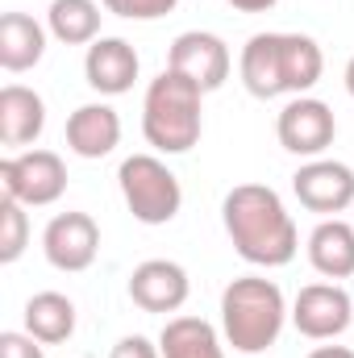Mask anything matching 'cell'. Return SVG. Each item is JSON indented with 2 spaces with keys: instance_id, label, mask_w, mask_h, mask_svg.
<instances>
[{
  "instance_id": "cell-9",
  "label": "cell",
  "mask_w": 354,
  "mask_h": 358,
  "mask_svg": "<svg viewBox=\"0 0 354 358\" xmlns=\"http://www.w3.org/2000/svg\"><path fill=\"white\" fill-rule=\"evenodd\" d=\"M167 67L179 71V76H187L196 88L208 96V92H217L229 80L234 55H229V46H225L217 34H208V29H187V34H179L176 42H171Z\"/></svg>"
},
{
  "instance_id": "cell-3",
  "label": "cell",
  "mask_w": 354,
  "mask_h": 358,
  "mask_svg": "<svg viewBox=\"0 0 354 358\" xmlns=\"http://www.w3.org/2000/svg\"><path fill=\"white\" fill-rule=\"evenodd\" d=\"M292 308L283 287L267 275H242L221 292V334L238 355H263L279 342Z\"/></svg>"
},
{
  "instance_id": "cell-21",
  "label": "cell",
  "mask_w": 354,
  "mask_h": 358,
  "mask_svg": "<svg viewBox=\"0 0 354 358\" xmlns=\"http://www.w3.org/2000/svg\"><path fill=\"white\" fill-rule=\"evenodd\" d=\"M29 246V213L13 196H0V263H17Z\"/></svg>"
},
{
  "instance_id": "cell-15",
  "label": "cell",
  "mask_w": 354,
  "mask_h": 358,
  "mask_svg": "<svg viewBox=\"0 0 354 358\" xmlns=\"http://www.w3.org/2000/svg\"><path fill=\"white\" fill-rule=\"evenodd\" d=\"M46 129V100L25 84H4L0 88V146L17 150L34 146Z\"/></svg>"
},
{
  "instance_id": "cell-22",
  "label": "cell",
  "mask_w": 354,
  "mask_h": 358,
  "mask_svg": "<svg viewBox=\"0 0 354 358\" xmlns=\"http://www.w3.org/2000/svg\"><path fill=\"white\" fill-rule=\"evenodd\" d=\"M104 13L113 17H125V21H159L167 13H176L179 0H100Z\"/></svg>"
},
{
  "instance_id": "cell-10",
  "label": "cell",
  "mask_w": 354,
  "mask_h": 358,
  "mask_svg": "<svg viewBox=\"0 0 354 358\" xmlns=\"http://www.w3.org/2000/svg\"><path fill=\"white\" fill-rule=\"evenodd\" d=\"M296 200L317 213V217H338L354 208V167L338 159H309L296 176H292Z\"/></svg>"
},
{
  "instance_id": "cell-6",
  "label": "cell",
  "mask_w": 354,
  "mask_h": 358,
  "mask_svg": "<svg viewBox=\"0 0 354 358\" xmlns=\"http://www.w3.org/2000/svg\"><path fill=\"white\" fill-rule=\"evenodd\" d=\"M0 192L25 208H46L67 192V163L55 150H21L0 163Z\"/></svg>"
},
{
  "instance_id": "cell-16",
  "label": "cell",
  "mask_w": 354,
  "mask_h": 358,
  "mask_svg": "<svg viewBox=\"0 0 354 358\" xmlns=\"http://www.w3.org/2000/svg\"><path fill=\"white\" fill-rule=\"evenodd\" d=\"M309 263L321 279H351L354 275V225L342 217H321V225L309 234Z\"/></svg>"
},
{
  "instance_id": "cell-13",
  "label": "cell",
  "mask_w": 354,
  "mask_h": 358,
  "mask_svg": "<svg viewBox=\"0 0 354 358\" xmlns=\"http://www.w3.org/2000/svg\"><path fill=\"white\" fill-rule=\"evenodd\" d=\"M142 71L138 50L125 38H96L84 55V80L100 96H125Z\"/></svg>"
},
{
  "instance_id": "cell-20",
  "label": "cell",
  "mask_w": 354,
  "mask_h": 358,
  "mask_svg": "<svg viewBox=\"0 0 354 358\" xmlns=\"http://www.w3.org/2000/svg\"><path fill=\"white\" fill-rule=\"evenodd\" d=\"M100 0H50L46 8V29L63 46H92L100 38Z\"/></svg>"
},
{
  "instance_id": "cell-8",
  "label": "cell",
  "mask_w": 354,
  "mask_h": 358,
  "mask_svg": "<svg viewBox=\"0 0 354 358\" xmlns=\"http://www.w3.org/2000/svg\"><path fill=\"white\" fill-rule=\"evenodd\" d=\"M354 321V300L351 292L334 279L325 283H304L292 300V325L309 338V342H334L351 329Z\"/></svg>"
},
{
  "instance_id": "cell-7",
  "label": "cell",
  "mask_w": 354,
  "mask_h": 358,
  "mask_svg": "<svg viewBox=\"0 0 354 358\" xmlns=\"http://www.w3.org/2000/svg\"><path fill=\"white\" fill-rule=\"evenodd\" d=\"M275 138L296 159H325L338 138V117L317 96H292L275 117Z\"/></svg>"
},
{
  "instance_id": "cell-17",
  "label": "cell",
  "mask_w": 354,
  "mask_h": 358,
  "mask_svg": "<svg viewBox=\"0 0 354 358\" xmlns=\"http://www.w3.org/2000/svg\"><path fill=\"white\" fill-rule=\"evenodd\" d=\"M46 25L34 21L29 13H4L0 17V67L8 76H21L42 63L46 55Z\"/></svg>"
},
{
  "instance_id": "cell-24",
  "label": "cell",
  "mask_w": 354,
  "mask_h": 358,
  "mask_svg": "<svg viewBox=\"0 0 354 358\" xmlns=\"http://www.w3.org/2000/svg\"><path fill=\"white\" fill-rule=\"evenodd\" d=\"M108 358H163V350H159V342H150V338H142V334H129V338H121V342L113 346Z\"/></svg>"
},
{
  "instance_id": "cell-12",
  "label": "cell",
  "mask_w": 354,
  "mask_h": 358,
  "mask_svg": "<svg viewBox=\"0 0 354 358\" xmlns=\"http://www.w3.org/2000/svg\"><path fill=\"white\" fill-rule=\"evenodd\" d=\"M192 296V279L176 259H146L129 275V300L142 313H179Z\"/></svg>"
},
{
  "instance_id": "cell-1",
  "label": "cell",
  "mask_w": 354,
  "mask_h": 358,
  "mask_svg": "<svg viewBox=\"0 0 354 358\" xmlns=\"http://www.w3.org/2000/svg\"><path fill=\"white\" fill-rule=\"evenodd\" d=\"M221 221L234 250L250 267H288L300 250V234L279 192L267 183H238L221 200Z\"/></svg>"
},
{
  "instance_id": "cell-25",
  "label": "cell",
  "mask_w": 354,
  "mask_h": 358,
  "mask_svg": "<svg viewBox=\"0 0 354 358\" xmlns=\"http://www.w3.org/2000/svg\"><path fill=\"white\" fill-rule=\"evenodd\" d=\"M229 4H234L238 13H271L279 0H229Z\"/></svg>"
},
{
  "instance_id": "cell-19",
  "label": "cell",
  "mask_w": 354,
  "mask_h": 358,
  "mask_svg": "<svg viewBox=\"0 0 354 358\" xmlns=\"http://www.w3.org/2000/svg\"><path fill=\"white\" fill-rule=\"evenodd\" d=\"M163 358H225L221 334L204 317H171L159 334Z\"/></svg>"
},
{
  "instance_id": "cell-11",
  "label": "cell",
  "mask_w": 354,
  "mask_h": 358,
  "mask_svg": "<svg viewBox=\"0 0 354 358\" xmlns=\"http://www.w3.org/2000/svg\"><path fill=\"white\" fill-rule=\"evenodd\" d=\"M42 255L55 271L80 275L96 263L100 255V225L88 213H59L50 217V225L42 229Z\"/></svg>"
},
{
  "instance_id": "cell-2",
  "label": "cell",
  "mask_w": 354,
  "mask_h": 358,
  "mask_svg": "<svg viewBox=\"0 0 354 358\" xmlns=\"http://www.w3.org/2000/svg\"><path fill=\"white\" fill-rule=\"evenodd\" d=\"M238 76L255 100L309 96L325 76V55L309 34H255L242 46Z\"/></svg>"
},
{
  "instance_id": "cell-5",
  "label": "cell",
  "mask_w": 354,
  "mask_h": 358,
  "mask_svg": "<svg viewBox=\"0 0 354 358\" xmlns=\"http://www.w3.org/2000/svg\"><path fill=\"white\" fill-rule=\"evenodd\" d=\"M117 187L134 221L142 225H167L183 208V187L179 176L159 159V155H129L117 167Z\"/></svg>"
},
{
  "instance_id": "cell-27",
  "label": "cell",
  "mask_w": 354,
  "mask_h": 358,
  "mask_svg": "<svg viewBox=\"0 0 354 358\" xmlns=\"http://www.w3.org/2000/svg\"><path fill=\"white\" fill-rule=\"evenodd\" d=\"M346 92H351V100H354V59L346 63Z\"/></svg>"
},
{
  "instance_id": "cell-18",
  "label": "cell",
  "mask_w": 354,
  "mask_h": 358,
  "mask_svg": "<svg viewBox=\"0 0 354 358\" xmlns=\"http://www.w3.org/2000/svg\"><path fill=\"white\" fill-rule=\"evenodd\" d=\"M25 334H34L42 346H59L76 334V304L63 292H38L25 300Z\"/></svg>"
},
{
  "instance_id": "cell-14",
  "label": "cell",
  "mask_w": 354,
  "mask_h": 358,
  "mask_svg": "<svg viewBox=\"0 0 354 358\" xmlns=\"http://www.w3.org/2000/svg\"><path fill=\"white\" fill-rule=\"evenodd\" d=\"M121 146V117L113 104L92 100L67 117V150L80 159H104Z\"/></svg>"
},
{
  "instance_id": "cell-4",
  "label": "cell",
  "mask_w": 354,
  "mask_h": 358,
  "mask_svg": "<svg viewBox=\"0 0 354 358\" xmlns=\"http://www.w3.org/2000/svg\"><path fill=\"white\" fill-rule=\"evenodd\" d=\"M142 134L159 155H187L204 134V92L163 67L142 100Z\"/></svg>"
},
{
  "instance_id": "cell-23",
  "label": "cell",
  "mask_w": 354,
  "mask_h": 358,
  "mask_svg": "<svg viewBox=\"0 0 354 358\" xmlns=\"http://www.w3.org/2000/svg\"><path fill=\"white\" fill-rule=\"evenodd\" d=\"M0 358H46V346L34 338V334H17V329H4L0 334Z\"/></svg>"
},
{
  "instance_id": "cell-26",
  "label": "cell",
  "mask_w": 354,
  "mask_h": 358,
  "mask_svg": "<svg viewBox=\"0 0 354 358\" xmlns=\"http://www.w3.org/2000/svg\"><path fill=\"white\" fill-rule=\"evenodd\" d=\"M309 358H354V350H346V346H317Z\"/></svg>"
}]
</instances>
